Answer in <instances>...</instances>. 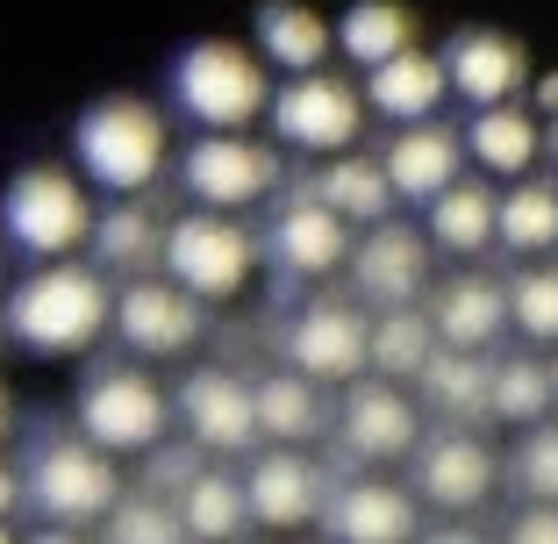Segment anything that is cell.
<instances>
[{
  "label": "cell",
  "instance_id": "28",
  "mask_svg": "<svg viewBox=\"0 0 558 544\" xmlns=\"http://www.w3.org/2000/svg\"><path fill=\"white\" fill-rule=\"evenodd\" d=\"M172 509H180V523H186L194 544H236L251 530L244 473H230V466H201L180 495H172Z\"/></svg>",
  "mask_w": 558,
  "mask_h": 544
},
{
  "label": "cell",
  "instance_id": "3",
  "mask_svg": "<svg viewBox=\"0 0 558 544\" xmlns=\"http://www.w3.org/2000/svg\"><path fill=\"white\" fill-rule=\"evenodd\" d=\"M172 108L194 122L201 136H244L272 108V72L251 44L230 36H201L172 58Z\"/></svg>",
  "mask_w": 558,
  "mask_h": 544
},
{
  "label": "cell",
  "instance_id": "46",
  "mask_svg": "<svg viewBox=\"0 0 558 544\" xmlns=\"http://www.w3.org/2000/svg\"><path fill=\"white\" fill-rule=\"evenodd\" d=\"M0 301H8V265H0Z\"/></svg>",
  "mask_w": 558,
  "mask_h": 544
},
{
  "label": "cell",
  "instance_id": "2",
  "mask_svg": "<svg viewBox=\"0 0 558 544\" xmlns=\"http://www.w3.org/2000/svg\"><path fill=\"white\" fill-rule=\"evenodd\" d=\"M72 166L94 194L108 201H144L172 166V130L150 100L136 94H108L72 122Z\"/></svg>",
  "mask_w": 558,
  "mask_h": 544
},
{
  "label": "cell",
  "instance_id": "23",
  "mask_svg": "<svg viewBox=\"0 0 558 544\" xmlns=\"http://www.w3.org/2000/svg\"><path fill=\"white\" fill-rule=\"evenodd\" d=\"M365 116L379 122H395V130H415V122H437V108L451 100V80H444V58L437 50H401L395 65H379L365 72Z\"/></svg>",
  "mask_w": 558,
  "mask_h": 544
},
{
  "label": "cell",
  "instance_id": "33",
  "mask_svg": "<svg viewBox=\"0 0 558 544\" xmlns=\"http://www.w3.org/2000/svg\"><path fill=\"white\" fill-rule=\"evenodd\" d=\"M437 330H429V309H379L373 315V373L395 379V387H415L429 359H437Z\"/></svg>",
  "mask_w": 558,
  "mask_h": 544
},
{
  "label": "cell",
  "instance_id": "20",
  "mask_svg": "<svg viewBox=\"0 0 558 544\" xmlns=\"http://www.w3.org/2000/svg\"><path fill=\"white\" fill-rule=\"evenodd\" d=\"M429 330H437L444 351H473V359H494L501 330H509V287L487 280V273H459V280L429 287Z\"/></svg>",
  "mask_w": 558,
  "mask_h": 544
},
{
  "label": "cell",
  "instance_id": "24",
  "mask_svg": "<svg viewBox=\"0 0 558 544\" xmlns=\"http://www.w3.org/2000/svg\"><path fill=\"white\" fill-rule=\"evenodd\" d=\"M537 158H544V122L530 116L523 100H515V108H480V116L465 122V166H480L487 180L515 186V180L537 172Z\"/></svg>",
  "mask_w": 558,
  "mask_h": 544
},
{
  "label": "cell",
  "instance_id": "7",
  "mask_svg": "<svg viewBox=\"0 0 558 544\" xmlns=\"http://www.w3.org/2000/svg\"><path fill=\"white\" fill-rule=\"evenodd\" d=\"M116 501H122L116 459L94 451L80 430H72V437H44V445L22 459V509H36L44 523H58V530L108 523Z\"/></svg>",
  "mask_w": 558,
  "mask_h": 544
},
{
  "label": "cell",
  "instance_id": "15",
  "mask_svg": "<svg viewBox=\"0 0 558 544\" xmlns=\"http://www.w3.org/2000/svg\"><path fill=\"white\" fill-rule=\"evenodd\" d=\"M444 58V80H451V94L465 100V108H515V100L530 94V50L515 44L509 29H459L451 44L437 50Z\"/></svg>",
  "mask_w": 558,
  "mask_h": 544
},
{
  "label": "cell",
  "instance_id": "6",
  "mask_svg": "<svg viewBox=\"0 0 558 544\" xmlns=\"http://www.w3.org/2000/svg\"><path fill=\"white\" fill-rule=\"evenodd\" d=\"M72 423L94 451L108 459H150L165 445V423H172V395L144 373V359L130 365H94L72 401Z\"/></svg>",
  "mask_w": 558,
  "mask_h": 544
},
{
  "label": "cell",
  "instance_id": "43",
  "mask_svg": "<svg viewBox=\"0 0 558 544\" xmlns=\"http://www.w3.org/2000/svg\"><path fill=\"white\" fill-rule=\"evenodd\" d=\"M8 415H15V409H8V387H0V430H8Z\"/></svg>",
  "mask_w": 558,
  "mask_h": 544
},
{
  "label": "cell",
  "instance_id": "27",
  "mask_svg": "<svg viewBox=\"0 0 558 544\" xmlns=\"http://www.w3.org/2000/svg\"><path fill=\"white\" fill-rule=\"evenodd\" d=\"M415 395L444 415V423H487L494 415V359H473V351H437V359L415 373Z\"/></svg>",
  "mask_w": 558,
  "mask_h": 544
},
{
  "label": "cell",
  "instance_id": "22",
  "mask_svg": "<svg viewBox=\"0 0 558 544\" xmlns=\"http://www.w3.org/2000/svg\"><path fill=\"white\" fill-rule=\"evenodd\" d=\"M251 50H258L265 72H279V80H301V72H329V50H337V22L315 15L308 0H265L258 22H251Z\"/></svg>",
  "mask_w": 558,
  "mask_h": 544
},
{
  "label": "cell",
  "instance_id": "36",
  "mask_svg": "<svg viewBox=\"0 0 558 544\" xmlns=\"http://www.w3.org/2000/svg\"><path fill=\"white\" fill-rule=\"evenodd\" d=\"M108 544H194L165 495H122L108 509Z\"/></svg>",
  "mask_w": 558,
  "mask_h": 544
},
{
  "label": "cell",
  "instance_id": "11",
  "mask_svg": "<svg viewBox=\"0 0 558 544\" xmlns=\"http://www.w3.org/2000/svg\"><path fill=\"white\" fill-rule=\"evenodd\" d=\"M172 415L186 423V445L215 451V459H236V451H258V395L251 379L230 373V365H201V373L180 379L172 395Z\"/></svg>",
  "mask_w": 558,
  "mask_h": 544
},
{
  "label": "cell",
  "instance_id": "19",
  "mask_svg": "<svg viewBox=\"0 0 558 544\" xmlns=\"http://www.w3.org/2000/svg\"><path fill=\"white\" fill-rule=\"evenodd\" d=\"M337 437H344L351 459L387 466L409 459L423 445V415H415V395H401L395 379H351L344 409H337Z\"/></svg>",
  "mask_w": 558,
  "mask_h": 544
},
{
  "label": "cell",
  "instance_id": "17",
  "mask_svg": "<svg viewBox=\"0 0 558 544\" xmlns=\"http://www.w3.org/2000/svg\"><path fill=\"white\" fill-rule=\"evenodd\" d=\"M265 258L287 280H329L337 265H351V230L301 186V194H279L272 222H265Z\"/></svg>",
  "mask_w": 558,
  "mask_h": 544
},
{
  "label": "cell",
  "instance_id": "45",
  "mask_svg": "<svg viewBox=\"0 0 558 544\" xmlns=\"http://www.w3.org/2000/svg\"><path fill=\"white\" fill-rule=\"evenodd\" d=\"M0 544H22V537H15V530H8V523H0Z\"/></svg>",
  "mask_w": 558,
  "mask_h": 544
},
{
  "label": "cell",
  "instance_id": "35",
  "mask_svg": "<svg viewBox=\"0 0 558 544\" xmlns=\"http://www.w3.org/2000/svg\"><path fill=\"white\" fill-rule=\"evenodd\" d=\"M509 323L530 351H558V265H523L509 280Z\"/></svg>",
  "mask_w": 558,
  "mask_h": 544
},
{
  "label": "cell",
  "instance_id": "31",
  "mask_svg": "<svg viewBox=\"0 0 558 544\" xmlns=\"http://www.w3.org/2000/svg\"><path fill=\"white\" fill-rule=\"evenodd\" d=\"M337 50H344L359 72L395 65L401 50H415V15L401 0H351L344 15H337Z\"/></svg>",
  "mask_w": 558,
  "mask_h": 544
},
{
  "label": "cell",
  "instance_id": "9",
  "mask_svg": "<svg viewBox=\"0 0 558 544\" xmlns=\"http://www.w3.org/2000/svg\"><path fill=\"white\" fill-rule=\"evenodd\" d=\"M287 166H279V144H258V136H194L180 150V186L194 194V208L215 215H244L258 201L279 194Z\"/></svg>",
  "mask_w": 558,
  "mask_h": 544
},
{
  "label": "cell",
  "instance_id": "40",
  "mask_svg": "<svg viewBox=\"0 0 558 544\" xmlns=\"http://www.w3.org/2000/svg\"><path fill=\"white\" fill-rule=\"evenodd\" d=\"M15 509H22V466H8V459H0V523H8Z\"/></svg>",
  "mask_w": 558,
  "mask_h": 544
},
{
  "label": "cell",
  "instance_id": "30",
  "mask_svg": "<svg viewBox=\"0 0 558 544\" xmlns=\"http://www.w3.org/2000/svg\"><path fill=\"white\" fill-rule=\"evenodd\" d=\"M494 186L487 180H459V186H444L437 201L423 208V222H429V244L444 251V258H480V251L494 244Z\"/></svg>",
  "mask_w": 558,
  "mask_h": 544
},
{
  "label": "cell",
  "instance_id": "16",
  "mask_svg": "<svg viewBox=\"0 0 558 544\" xmlns=\"http://www.w3.org/2000/svg\"><path fill=\"white\" fill-rule=\"evenodd\" d=\"M323 530H329V544H415L423 537V501L401 480L359 473L344 487H329Z\"/></svg>",
  "mask_w": 558,
  "mask_h": 544
},
{
  "label": "cell",
  "instance_id": "29",
  "mask_svg": "<svg viewBox=\"0 0 558 544\" xmlns=\"http://www.w3.org/2000/svg\"><path fill=\"white\" fill-rule=\"evenodd\" d=\"M251 395H258V437L265 445H308V437H323L329 430V401H323V387H315L308 373H265V379H251Z\"/></svg>",
  "mask_w": 558,
  "mask_h": 544
},
{
  "label": "cell",
  "instance_id": "37",
  "mask_svg": "<svg viewBox=\"0 0 558 544\" xmlns=\"http://www.w3.org/2000/svg\"><path fill=\"white\" fill-rule=\"evenodd\" d=\"M509 473H515V487H523L530 501H558V423H530L523 430Z\"/></svg>",
  "mask_w": 558,
  "mask_h": 544
},
{
  "label": "cell",
  "instance_id": "12",
  "mask_svg": "<svg viewBox=\"0 0 558 544\" xmlns=\"http://www.w3.org/2000/svg\"><path fill=\"white\" fill-rule=\"evenodd\" d=\"M201 330H208V309L186 287H172L165 273L116 287V337L136 359H180V351L201 344Z\"/></svg>",
  "mask_w": 558,
  "mask_h": 544
},
{
  "label": "cell",
  "instance_id": "38",
  "mask_svg": "<svg viewBox=\"0 0 558 544\" xmlns=\"http://www.w3.org/2000/svg\"><path fill=\"white\" fill-rule=\"evenodd\" d=\"M509 544H558V501H530L509 523Z\"/></svg>",
  "mask_w": 558,
  "mask_h": 544
},
{
  "label": "cell",
  "instance_id": "5",
  "mask_svg": "<svg viewBox=\"0 0 558 544\" xmlns=\"http://www.w3.org/2000/svg\"><path fill=\"white\" fill-rule=\"evenodd\" d=\"M258 258H265V237L236 215H215V208H186L165 222V258L158 273L172 287L208 309V301H236L251 280H258Z\"/></svg>",
  "mask_w": 558,
  "mask_h": 544
},
{
  "label": "cell",
  "instance_id": "34",
  "mask_svg": "<svg viewBox=\"0 0 558 544\" xmlns=\"http://www.w3.org/2000/svg\"><path fill=\"white\" fill-rule=\"evenodd\" d=\"M544 409H551V359H537V351H515V359H494V423H544Z\"/></svg>",
  "mask_w": 558,
  "mask_h": 544
},
{
  "label": "cell",
  "instance_id": "25",
  "mask_svg": "<svg viewBox=\"0 0 558 544\" xmlns=\"http://www.w3.org/2000/svg\"><path fill=\"white\" fill-rule=\"evenodd\" d=\"M315 201H323L344 230H373V222H387L395 215V186H387V166L379 158H365V150H344V158H323L315 166Z\"/></svg>",
  "mask_w": 558,
  "mask_h": 544
},
{
  "label": "cell",
  "instance_id": "18",
  "mask_svg": "<svg viewBox=\"0 0 558 544\" xmlns=\"http://www.w3.org/2000/svg\"><path fill=\"white\" fill-rule=\"evenodd\" d=\"M244 501H251V523H265V530H308V523H323L329 480L308 451L265 445L244 473Z\"/></svg>",
  "mask_w": 558,
  "mask_h": 544
},
{
  "label": "cell",
  "instance_id": "42",
  "mask_svg": "<svg viewBox=\"0 0 558 544\" xmlns=\"http://www.w3.org/2000/svg\"><path fill=\"white\" fill-rule=\"evenodd\" d=\"M22 544H94V537H86V530H58V523H44L36 537H22Z\"/></svg>",
  "mask_w": 558,
  "mask_h": 544
},
{
  "label": "cell",
  "instance_id": "14",
  "mask_svg": "<svg viewBox=\"0 0 558 544\" xmlns=\"http://www.w3.org/2000/svg\"><path fill=\"white\" fill-rule=\"evenodd\" d=\"M409 459H415V501H423V509H444V516H473L480 501L494 495V480H501L487 437H480V430H459V423H444L437 437H423Z\"/></svg>",
  "mask_w": 558,
  "mask_h": 544
},
{
  "label": "cell",
  "instance_id": "1",
  "mask_svg": "<svg viewBox=\"0 0 558 544\" xmlns=\"http://www.w3.org/2000/svg\"><path fill=\"white\" fill-rule=\"evenodd\" d=\"M108 323H116V287L86 258L29 265L22 280H8V301H0V330L36 359H80L108 337Z\"/></svg>",
  "mask_w": 558,
  "mask_h": 544
},
{
  "label": "cell",
  "instance_id": "41",
  "mask_svg": "<svg viewBox=\"0 0 558 544\" xmlns=\"http://www.w3.org/2000/svg\"><path fill=\"white\" fill-rule=\"evenodd\" d=\"M415 544H494V537H480V530H465V523H444V530H423Z\"/></svg>",
  "mask_w": 558,
  "mask_h": 544
},
{
  "label": "cell",
  "instance_id": "21",
  "mask_svg": "<svg viewBox=\"0 0 558 544\" xmlns=\"http://www.w3.org/2000/svg\"><path fill=\"white\" fill-rule=\"evenodd\" d=\"M379 166H387V186H395V201H415V208H429L444 186H459V180H465V136H459V130H444V122H415V130H395V144L379 150Z\"/></svg>",
  "mask_w": 558,
  "mask_h": 544
},
{
  "label": "cell",
  "instance_id": "4",
  "mask_svg": "<svg viewBox=\"0 0 558 544\" xmlns=\"http://www.w3.org/2000/svg\"><path fill=\"white\" fill-rule=\"evenodd\" d=\"M94 186L65 166H22L0 194V237L22 251L29 265L50 258H80L94 237Z\"/></svg>",
  "mask_w": 558,
  "mask_h": 544
},
{
  "label": "cell",
  "instance_id": "13",
  "mask_svg": "<svg viewBox=\"0 0 558 544\" xmlns=\"http://www.w3.org/2000/svg\"><path fill=\"white\" fill-rule=\"evenodd\" d=\"M429 237L409 230V222H373V230H359V244H351V287H359L373 309H423L429 301Z\"/></svg>",
  "mask_w": 558,
  "mask_h": 544
},
{
  "label": "cell",
  "instance_id": "10",
  "mask_svg": "<svg viewBox=\"0 0 558 544\" xmlns=\"http://www.w3.org/2000/svg\"><path fill=\"white\" fill-rule=\"evenodd\" d=\"M287 365L294 373H308L315 387H337V379H359L365 365H373V315L359 309V301H308V309L287 323Z\"/></svg>",
  "mask_w": 558,
  "mask_h": 544
},
{
  "label": "cell",
  "instance_id": "26",
  "mask_svg": "<svg viewBox=\"0 0 558 544\" xmlns=\"http://www.w3.org/2000/svg\"><path fill=\"white\" fill-rule=\"evenodd\" d=\"M86 251H94L100 273H116V280H144V273H158V258H165V222L144 208V201H108V208L94 215Z\"/></svg>",
  "mask_w": 558,
  "mask_h": 544
},
{
  "label": "cell",
  "instance_id": "39",
  "mask_svg": "<svg viewBox=\"0 0 558 544\" xmlns=\"http://www.w3.org/2000/svg\"><path fill=\"white\" fill-rule=\"evenodd\" d=\"M523 108H530V116L544 122V130H558V72H537V80H530Z\"/></svg>",
  "mask_w": 558,
  "mask_h": 544
},
{
  "label": "cell",
  "instance_id": "8",
  "mask_svg": "<svg viewBox=\"0 0 558 544\" xmlns=\"http://www.w3.org/2000/svg\"><path fill=\"white\" fill-rule=\"evenodd\" d=\"M265 130L279 150H301V158H344L359 150L365 130V94L337 72H301V80L272 86V108H265Z\"/></svg>",
  "mask_w": 558,
  "mask_h": 544
},
{
  "label": "cell",
  "instance_id": "32",
  "mask_svg": "<svg viewBox=\"0 0 558 544\" xmlns=\"http://www.w3.org/2000/svg\"><path fill=\"white\" fill-rule=\"evenodd\" d=\"M494 244L523 251V258H544V251H558V186L551 180H515L509 194L494 201Z\"/></svg>",
  "mask_w": 558,
  "mask_h": 544
},
{
  "label": "cell",
  "instance_id": "44",
  "mask_svg": "<svg viewBox=\"0 0 558 544\" xmlns=\"http://www.w3.org/2000/svg\"><path fill=\"white\" fill-rule=\"evenodd\" d=\"M551 401H558V351H551Z\"/></svg>",
  "mask_w": 558,
  "mask_h": 544
},
{
  "label": "cell",
  "instance_id": "47",
  "mask_svg": "<svg viewBox=\"0 0 558 544\" xmlns=\"http://www.w3.org/2000/svg\"><path fill=\"white\" fill-rule=\"evenodd\" d=\"M0 337H8V330H0Z\"/></svg>",
  "mask_w": 558,
  "mask_h": 544
}]
</instances>
